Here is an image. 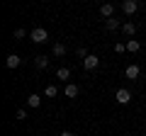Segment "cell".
<instances>
[{
	"instance_id": "cell-1",
	"label": "cell",
	"mask_w": 146,
	"mask_h": 136,
	"mask_svg": "<svg viewBox=\"0 0 146 136\" xmlns=\"http://www.w3.org/2000/svg\"><path fill=\"white\" fill-rule=\"evenodd\" d=\"M29 37H32V42H34V44H44V42L49 39V32L44 29V27H34Z\"/></svg>"
},
{
	"instance_id": "cell-2",
	"label": "cell",
	"mask_w": 146,
	"mask_h": 136,
	"mask_svg": "<svg viewBox=\"0 0 146 136\" xmlns=\"http://www.w3.org/2000/svg\"><path fill=\"white\" fill-rule=\"evenodd\" d=\"M115 100L119 102V105H129V102H131V92H129L127 88H119V90L115 92Z\"/></svg>"
},
{
	"instance_id": "cell-3",
	"label": "cell",
	"mask_w": 146,
	"mask_h": 136,
	"mask_svg": "<svg viewBox=\"0 0 146 136\" xmlns=\"http://www.w3.org/2000/svg\"><path fill=\"white\" fill-rule=\"evenodd\" d=\"M98 66H100V58L95 56V53H90V56L83 61V68H85V71H95Z\"/></svg>"
},
{
	"instance_id": "cell-4",
	"label": "cell",
	"mask_w": 146,
	"mask_h": 136,
	"mask_svg": "<svg viewBox=\"0 0 146 136\" xmlns=\"http://www.w3.org/2000/svg\"><path fill=\"white\" fill-rule=\"evenodd\" d=\"M122 10H124L127 15H134V12L139 10V3H136V0H124V3H122Z\"/></svg>"
},
{
	"instance_id": "cell-5",
	"label": "cell",
	"mask_w": 146,
	"mask_h": 136,
	"mask_svg": "<svg viewBox=\"0 0 146 136\" xmlns=\"http://www.w3.org/2000/svg\"><path fill=\"white\" fill-rule=\"evenodd\" d=\"M139 73H141V68L136 66V63H131V66H127V71H124V75H127L129 80H136V78H139Z\"/></svg>"
},
{
	"instance_id": "cell-6",
	"label": "cell",
	"mask_w": 146,
	"mask_h": 136,
	"mask_svg": "<svg viewBox=\"0 0 146 136\" xmlns=\"http://www.w3.org/2000/svg\"><path fill=\"white\" fill-rule=\"evenodd\" d=\"M100 15L102 17H115V5H112V3H105V5H100Z\"/></svg>"
},
{
	"instance_id": "cell-7",
	"label": "cell",
	"mask_w": 146,
	"mask_h": 136,
	"mask_svg": "<svg viewBox=\"0 0 146 136\" xmlns=\"http://www.w3.org/2000/svg\"><path fill=\"white\" fill-rule=\"evenodd\" d=\"M20 63H22V58L17 56V53H10V56L5 58V66H7V68H17Z\"/></svg>"
},
{
	"instance_id": "cell-8",
	"label": "cell",
	"mask_w": 146,
	"mask_h": 136,
	"mask_svg": "<svg viewBox=\"0 0 146 136\" xmlns=\"http://www.w3.org/2000/svg\"><path fill=\"white\" fill-rule=\"evenodd\" d=\"M51 53L56 58H61V56H66V44H61V42H56L54 44V49H51Z\"/></svg>"
},
{
	"instance_id": "cell-9",
	"label": "cell",
	"mask_w": 146,
	"mask_h": 136,
	"mask_svg": "<svg viewBox=\"0 0 146 136\" xmlns=\"http://www.w3.org/2000/svg\"><path fill=\"white\" fill-rule=\"evenodd\" d=\"M63 92H66V97H78V85H76V83H68L66 88H63Z\"/></svg>"
},
{
	"instance_id": "cell-10",
	"label": "cell",
	"mask_w": 146,
	"mask_h": 136,
	"mask_svg": "<svg viewBox=\"0 0 146 136\" xmlns=\"http://www.w3.org/2000/svg\"><path fill=\"white\" fill-rule=\"evenodd\" d=\"M39 105H42V97H39L36 92H32L29 97H27V107H34V110H36Z\"/></svg>"
},
{
	"instance_id": "cell-11",
	"label": "cell",
	"mask_w": 146,
	"mask_h": 136,
	"mask_svg": "<svg viewBox=\"0 0 146 136\" xmlns=\"http://www.w3.org/2000/svg\"><path fill=\"white\" fill-rule=\"evenodd\" d=\"M56 78H58V80H63V83L68 85V78H71V71H68L66 66H63V68H58V71H56Z\"/></svg>"
},
{
	"instance_id": "cell-12",
	"label": "cell",
	"mask_w": 146,
	"mask_h": 136,
	"mask_svg": "<svg viewBox=\"0 0 146 136\" xmlns=\"http://www.w3.org/2000/svg\"><path fill=\"white\" fill-rule=\"evenodd\" d=\"M34 66L39 68V71H44V68L49 66V58L46 56H34Z\"/></svg>"
},
{
	"instance_id": "cell-13",
	"label": "cell",
	"mask_w": 146,
	"mask_h": 136,
	"mask_svg": "<svg viewBox=\"0 0 146 136\" xmlns=\"http://www.w3.org/2000/svg\"><path fill=\"white\" fill-rule=\"evenodd\" d=\"M127 51H129V53H136V51H141V44L136 42V39H129V42H127Z\"/></svg>"
},
{
	"instance_id": "cell-14",
	"label": "cell",
	"mask_w": 146,
	"mask_h": 136,
	"mask_svg": "<svg viewBox=\"0 0 146 136\" xmlns=\"http://www.w3.org/2000/svg\"><path fill=\"white\" fill-rule=\"evenodd\" d=\"M122 32H124V34H129V37H134L136 24H134V22H124V24H122Z\"/></svg>"
},
{
	"instance_id": "cell-15",
	"label": "cell",
	"mask_w": 146,
	"mask_h": 136,
	"mask_svg": "<svg viewBox=\"0 0 146 136\" xmlns=\"http://www.w3.org/2000/svg\"><path fill=\"white\" fill-rule=\"evenodd\" d=\"M105 27H107V29H110V32H115V29H119V27H122V24H119V20H115V17H110V20H107V22H105Z\"/></svg>"
},
{
	"instance_id": "cell-16",
	"label": "cell",
	"mask_w": 146,
	"mask_h": 136,
	"mask_svg": "<svg viewBox=\"0 0 146 136\" xmlns=\"http://www.w3.org/2000/svg\"><path fill=\"white\" fill-rule=\"evenodd\" d=\"M44 95H46V97H56L58 88H56V85H46V88H44Z\"/></svg>"
},
{
	"instance_id": "cell-17",
	"label": "cell",
	"mask_w": 146,
	"mask_h": 136,
	"mask_svg": "<svg viewBox=\"0 0 146 136\" xmlns=\"http://www.w3.org/2000/svg\"><path fill=\"white\" fill-rule=\"evenodd\" d=\"M76 56H78V58H83V61H85V58H88L90 53L85 51V46H78V49H76Z\"/></svg>"
},
{
	"instance_id": "cell-18",
	"label": "cell",
	"mask_w": 146,
	"mask_h": 136,
	"mask_svg": "<svg viewBox=\"0 0 146 136\" xmlns=\"http://www.w3.org/2000/svg\"><path fill=\"white\" fill-rule=\"evenodd\" d=\"M15 119H20V121H25V119H27V110H17V114H15Z\"/></svg>"
},
{
	"instance_id": "cell-19",
	"label": "cell",
	"mask_w": 146,
	"mask_h": 136,
	"mask_svg": "<svg viewBox=\"0 0 146 136\" xmlns=\"http://www.w3.org/2000/svg\"><path fill=\"white\" fill-rule=\"evenodd\" d=\"M115 51H117V53H122V51H127V44H115Z\"/></svg>"
},
{
	"instance_id": "cell-20",
	"label": "cell",
	"mask_w": 146,
	"mask_h": 136,
	"mask_svg": "<svg viewBox=\"0 0 146 136\" xmlns=\"http://www.w3.org/2000/svg\"><path fill=\"white\" fill-rule=\"evenodd\" d=\"M25 34H27L25 29H15V39H22V37H25Z\"/></svg>"
},
{
	"instance_id": "cell-21",
	"label": "cell",
	"mask_w": 146,
	"mask_h": 136,
	"mask_svg": "<svg viewBox=\"0 0 146 136\" xmlns=\"http://www.w3.org/2000/svg\"><path fill=\"white\" fill-rule=\"evenodd\" d=\"M61 136H73V131H68V129H66V131H61Z\"/></svg>"
}]
</instances>
